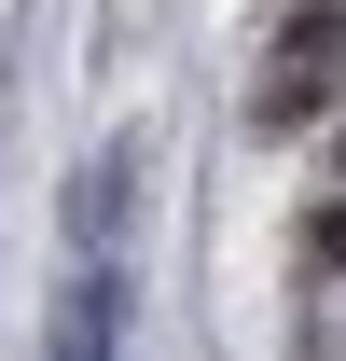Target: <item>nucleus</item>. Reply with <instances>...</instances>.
I'll use <instances>...</instances> for the list:
<instances>
[{
  "label": "nucleus",
  "mask_w": 346,
  "mask_h": 361,
  "mask_svg": "<svg viewBox=\"0 0 346 361\" xmlns=\"http://www.w3.org/2000/svg\"><path fill=\"white\" fill-rule=\"evenodd\" d=\"M346 97H333V56H263V84H250V139H305V126H333Z\"/></svg>",
  "instance_id": "obj_1"
},
{
  "label": "nucleus",
  "mask_w": 346,
  "mask_h": 361,
  "mask_svg": "<svg viewBox=\"0 0 346 361\" xmlns=\"http://www.w3.org/2000/svg\"><path fill=\"white\" fill-rule=\"evenodd\" d=\"M111 348H125V264L97 250L70 278V306H56V361H111Z\"/></svg>",
  "instance_id": "obj_2"
},
{
  "label": "nucleus",
  "mask_w": 346,
  "mask_h": 361,
  "mask_svg": "<svg viewBox=\"0 0 346 361\" xmlns=\"http://www.w3.org/2000/svg\"><path fill=\"white\" fill-rule=\"evenodd\" d=\"M125 180H139V139H111V153L84 167V195H70V236H84V250H111V236H125Z\"/></svg>",
  "instance_id": "obj_3"
},
{
  "label": "nucleus",
  "mask_w": 346,
  "mask_h": 361,
  "mask_svg": "<svg viewBox=\"0 0 346 361\" xmlns=\"http://www.w3.org/2000/svg\"><path fill=\"white\" fill-rule=\"evenodd\" d=\"M305 264H319V278H346V180L305 209Z\"/></svg>",
  "instance_id": "obj_4"
},
{
  "label": "nucleus",
  "mask_w": 346,
  "mask_h": 361,
  "mask_svg": "<svg viewBox=\"0 0 346 361\" xmlns=\"http://www.w3.org/2000/svg\"><path fill=\"white\" fill-rule=\"evenodd\" d=\"M333 180H346V111H333Z\"/></svg>",
  "instance_id": "obj_5"
}]
</instances>
